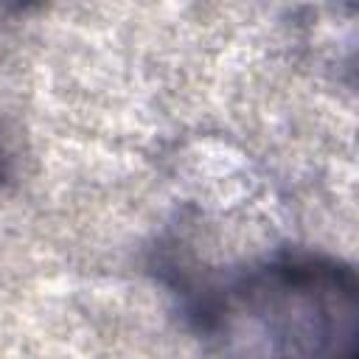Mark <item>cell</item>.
I'll return each mask as SVG.
<instances>
[{
	"label": "cell",
	"instance_id": "1",
	"mask_svg": "<svg viewBox=\"0 0 359 359\" xmlns=\"http://www.w3.org/2000/svg\"><path fill=\"white\" fill-rule=\"evenodd\" d=\"M213 359H359V283L351 264L280 250L185 300Z\"/></svg>",
	"mask_w": 359,
	"mask_h": 359
}]
</instances>
